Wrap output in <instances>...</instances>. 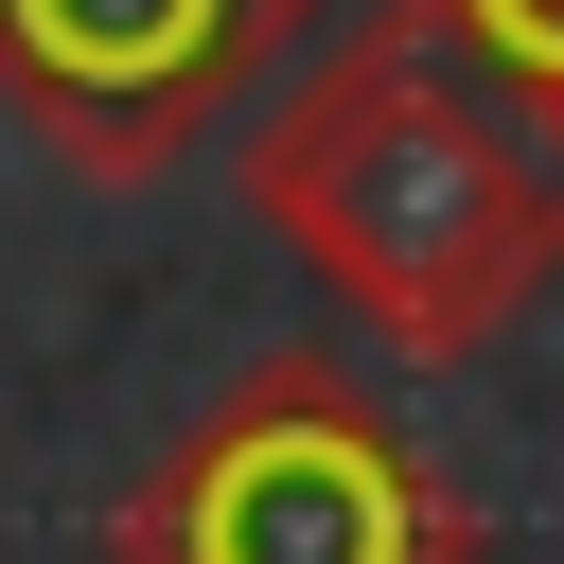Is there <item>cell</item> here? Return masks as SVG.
<instances>
[{
  "instance_id": "1",
  "label": "cell",
  "mask_w": 564,
  "mask_h": 564,
  "mask_svg": "<svg viewBox=\"0 0 564 564\" xmlns=\"http://www.w3.org/2000/svg\"><path fill=\"white\" fill-rule=\"evenodd\" d=\"M247 212L423 370L494 352L564 282V159L511 88H476L441 35H335L300 88H264Z\"/></svg>"
},
{
  "instance_id": "2",
  "label": "cell",
  "mask_w": 564,
  "mask_h": 564,
  "mask_svg": "<svg viewBox=\"0 0 564 564\" xmlns=\"http://www.w3.org/2000/svg\"><path fill=\"white\" fill-rule=\"evenodd\" d=\"M123 564H458V494L352 370L282 352L141 476Z\"/></svg>"
},
{
  "instance_id": "3",
  "label": "cell",
  "mask_w": 564,
  "mask_h": 564,
  "mask_svg": "<svg viewBox=\"0 0 564 564\" xmlns=\"http://www.w3.org/2000/svg\"><path fill=\"white\" fill-rule=\"evenodd\" d=\"M317 35L335 0H0V123H35L70 176H159Z\"/></svg>"
},
{
  "instance_id": "4",
  "label": "cell",
  "mask_w": 564,
  "mask_h": 564,
  "mask_svg": "<svg viewBox=\"0 0 564 564\" xmlns=\"http://www.w3.org/2000/svg\"><path fill=\"white\" fill-rule=\"evenodd\" d=\"M441 18V53L476 70V88H511L529 123H546V159H564V0H423Z\"/></svg>"
}]
</instances>
